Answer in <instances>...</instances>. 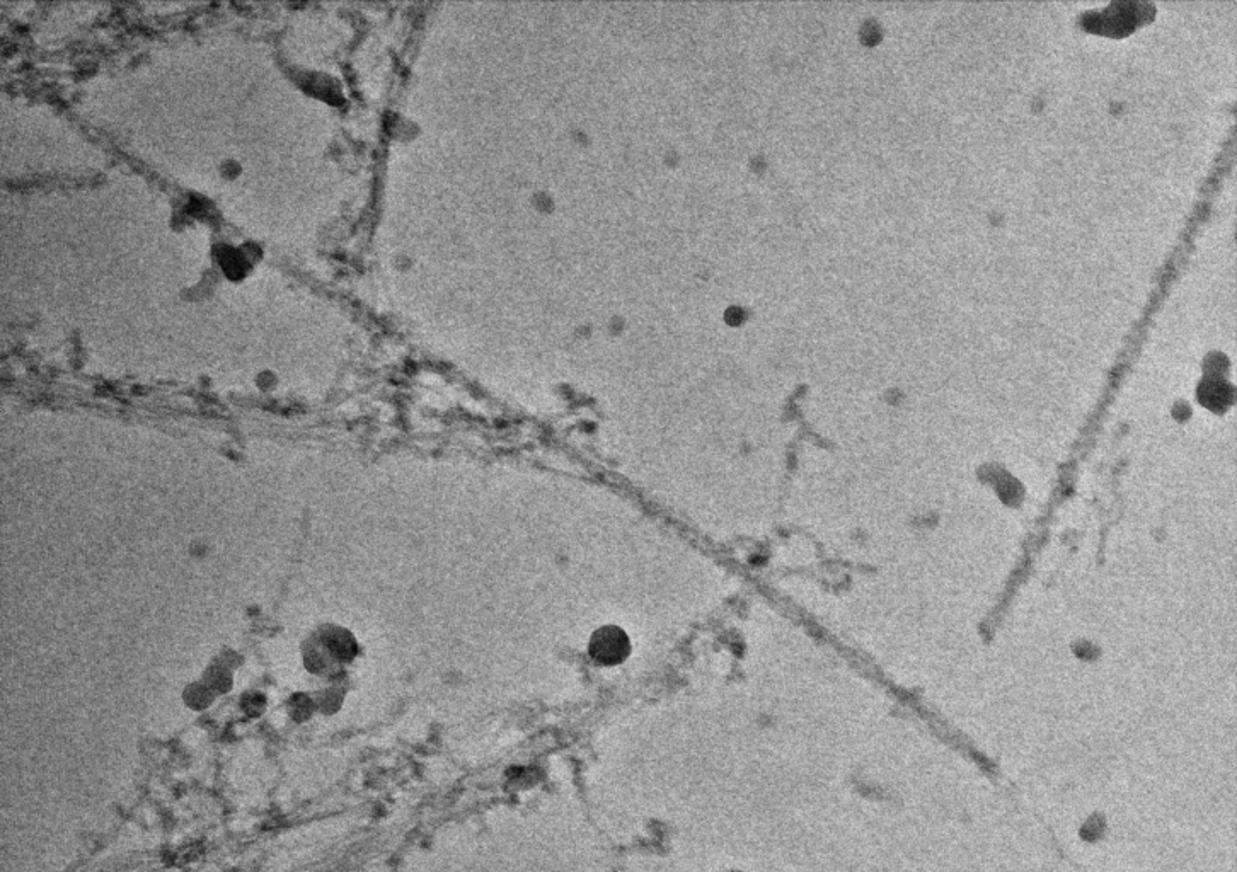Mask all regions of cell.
<instances>
[{
	"instance_id": "cell-3",
	"label": "cell",
	"mask_w": 1237,
	"mask_h": 872,
	"mask_svg": "<svg viewBox=\"0 0 1237 872\" xmlns=\"http://www.w3.org/2000/svg\"><path fill=\"white\" fill-rule=\"evenodd\" d=\"M220 174H222V178L229 179V181L239 178L242 174L241 162L236 161V159H225V161L220 162Z\"/></svg>"
},
{
	"instance_id": "cell-1",
	"label": "cell",
	"mask_w": 1237,
	"mask_h": 872,
	"mask_svg": "<svg viewBox=\"0 0 1237 872\" xmlns=\"http://www.w3.org/2000/svg\"><path fill=\"white\" fill-rule=\"evenodd\" d=\"M213 254L225 276L231 280H242L244 276H248L253 271L254 263L259 261V247L251 242L244 246L220 244L215 246Z\"/></svg>"
},
{
	"instance_id": "cell-2",
	"label": "cell",
	"mask_w": 1237,
	"mask_h": 872,
	"mask_svg": "<svg viewBox=\"0 0 1237 872\" xmlns=\"http://www.w3.org/2000/svg\"><path fill=\"white\" fill-rule=\"evenodd\" d=\"M590 651L593 658L600 663L614 665L628 656V637L617 627H605L592 637Z\"/></svg>"
}]
</instances>
